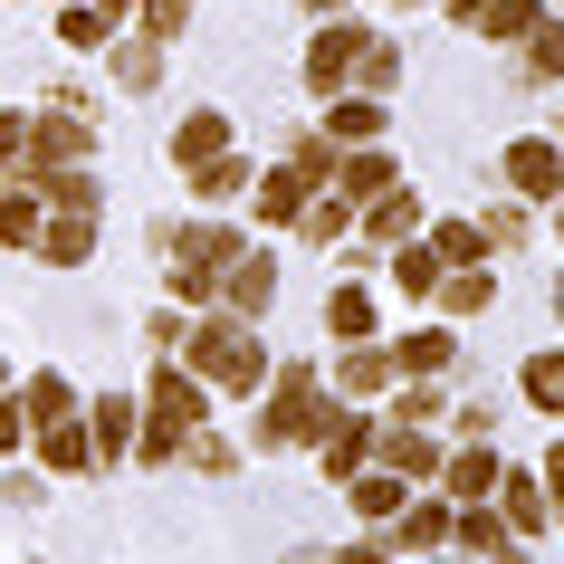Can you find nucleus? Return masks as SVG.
<instances>
[{
  "label": "nucleus",
  "mask_w": 564,
  "mask_h": 564,
  "mask_svg": "<svg viewBox=\"0 0 564 564\" xmlns=\"http://www.w3.org/2000/svg\"><path fill=\"white\" fill-rule=\"evenodd\" d=\"M535 478H545V507H555V517H564V441L545 449V469H535Z\"/></svg>",
  "instance_id": "a18cd8bd"
},
{
  "label": "nucleus",
  "mask_w": 564,
  "mask_h": 564,
  "mask_svg": "<svg viewBox=\"0 0 564 564\" xmlns=\"http://www.w3.org/2000/svg\"><path fill=\"white\" fill-rule=\"evenodd\" d=\"M87 153H96L87 106H48V116L30 124V153H20V163H30V173H48V163H87Z\"/></svg>",
  "instance_id": "423d86ee"
},
{
  "label": "nucleus",
  "mask_w": 564,
  "mask_h": 564,
  "mask_svg": "<svg viewBox=\"0 0 564 564\" xmlns=\"http://www.w3.org/2000/svg\"><path fill=\"white\" fill-rule=\"evenodd\" d=\"M441 364H449V335H441V326H421V335H402L392 373H441Z\"/></svg>",
  "instance_id": "e433bc0d"
},
{
  "label": "nucleus",
  "mask_w": 564,
  "mask_h": 564,
  "mask_svg": "<svg viewBox=\"0 0 564 564\" xmlns=\"http://www.w3.org/2000/svg\"><path fill=\"white\" fill-rule=\"evenodd\" d=\"M39 259L48 268H87L96 259V210H48V220H39Z\"/></svg>",
  "instance_id": "9d476101"
},
{
  "label": "nucleus",
  "mask_w": 564,
  "mask_h": 564,
  "mask_svg": "<svg viewBox=\"0 0 564 564\" xmlns=\"http://www.w3.org/2000/svg\"><path fill=\"white\" fill-rule=\"evenodd\" d=\"M535 20H545V10H535V0H488V10H478L469 30H478V39H498V48H517V39H527Z\"/></svg>",
  "instance_id": "393cba45"
},
{
  "label": "nucleus",
  "mask_w": 564,
  "mask_h": 564,
  "mask_svg": "<svg viewBox=\"0 0 564 564\" xmlns=\"http://www.w3.org/2000/svg\"><path fill=\"white\" fill-rule=\"evenodd\" d=\"M383 134V96H335L326 106V144H373Z\"/></svg>",
  "instance_id": "6ab92c4d"
},
{
  "label": "nucleus",
  "mask_w": 564,
  "mask_h": 564,
  "mask_svg": "<svg viewBox=\"0 0 564 564\" xmlns=\"http://www.w3.org/2000/svg\"><path fill=\"white\" fill-rule=\"evenodd\" d=\"M488 297H498L488 268H449V278H441V306H449V316H488Z\"/></svg>",
  "instance_id": "7c9ffc66"
},
{
  "label": "nucleus",
  "mask_w": 564,
  "mask_h": 564,
  "mask_svg": "<svg viewBox=\"0 0 564 564\" xmlns=\"http://www.w3.org/2000/svg\"><path fill=\"white\" fill-rule=\"evenodd\" d=\"M134 10H144V39H163V48H173V39H182V10H192V0H134Z\"/></svg>",
  "instance_id": "a19ab883"
},
{
  "label": "nucleus",
  "mask_w": 564,
  "mask_h": 564,
  "mask_svg": "<svg viewBox=\"0 0 564 564\" xmlns=\"http://www.w3.org/2000/svg\"><path fill=\"white\" fill-rule=\"evenodd\" d=\"M316 459H326V478H355L364 459H373V431H364L355 412H326L316 421Z\"/></svg>",
  "instance_id": "9b49d317"
},
{
  "label": "nucleus",
  "mask_w": 564,
  "mask_h": 564,
  "mask_svg": "<svg viewBox=\"0 0 564 564\" xmlns=\"http://www.w3.org/2000/svg\"><path fill=\"white\" fill-rule=\"evenodd\" d=\"M478 239H488V249H517V239H527V210H488V230H478Z\"/></svg>",
  "instance_id": "c03bdc74"
},
{
  "label": "nucleus",
  "mask_w": 564,
  "mask_h": 564,
  "mask_svg": "<svg viewBox=\"0 0 564 564\" xmlns=\"http://www.w3.org/2000/svg\"><path fill=\"white\" fill-rule=\"evenodd\" d=\"M364 230L383 239V249H402V239H421V202L392 182V192H373V202H364Z\"/></svg>",
  "instance_id": "2eb2a0df"
},
{
  "label": "nucleus",
  "mask_w": 564,
  "mask_h": 564,
  "mask_svg": "<svg viewBox=\"0 0 564 564\" xmlns=\"http://www.w3.org/2000/svg\"><path fill=\"white\" fill-rule=\"evenodd\" d=\"M364 20H326V30L306 39V87L316 96H345V77H355V58H364Z\"/></svg>",
  "instance_id": "39448f33"
},
{
  "label": "nucleus",
  "mask_w": 564,
  "mask_h": 564,
  "mask_svg": "<svg viewBox=\"0 0 564 564\" xmlns=\"http://www.w3.org/2000/svg\"><path fill=\"white\" fill-rule=\"evenodd\" d=\"M402 373H392V355L364 335V345H345V364H335V392H392Z\"/></svg>",
  "instance_id": "f3484780"
},
{
  "label": "nucleus",
  "mask_w": 564,
  "mask_h": 564,
  "mask_svg": "<svg viewBox=\"0 0 564 564\" xmlns=\"http://www.w3.org/2000/svg\"><path fill=\"white\" fill-rule=\"evenodd\" d=\"M173 288L202 306V297H220V268H182V259H173Z\"/></svg>",
  "instance_id": "37998d69"
},
{
  "label": "nucleus",
  "mask_w": 564,
  "mask_h": 564,
  "mask_svg": "<svg viewBox=\"0 0 564 564\" xmlns=\"http://www.w3.org/2000/svg\"><path fill=\"white\" fill-rule=\"evenodd\" d=\"M441 412H449V392L431 383V373H412V392H402V421L421 431V421H441Z\"/></svg>",
  "instance_id": "ea45409f"
},
{
  "label": "nucleus",
  "mask_w": 564,
  "mask_h": 564,
  "mask_svg": "<svg viewBox=\"0 0 564 564\" xmlns=\"http://www.w3.org/2000/svg\"><path fill=\"white\" fill-rule=\"evenodd\" d=\"M182 355H192V373H202L210 392H259L268 383V345L249 316H210V326L182 335Z\"/></svg>",
  "instance_id": "f257e3e1"
},
{
  "label": "nucleus",
  "mask_w": 564,
  "mask_h": 564,
  "mask_svg": "<svg viewBox=\"0 0 564 564\" xmlns=\"http://www.w3.org/2000/svg\"><path fill=\"white\" fill-rule=\"evenodd\" d=\"M306 10H316V20H335V10H345V0H306Z\"/></svg>",
  "instance_id": "3c124183"
},
{
  "label": "nucleus",
  "mask_w": 564,
  "mask_h": 564,
  "mask_svg": "<svg viewBox=\"0 0 564 564\" xmlns=\"http://www.w3.org/2000/svg\"><path fill=\"white\" fill-rule=\"evenodd\" d=\"M182 449H192V459H202L210 478H230V469H239V449H230V441H210V431H192V441H182Z\"/></svg>",
  "instance_id": "79ce46f5"
},
{
  "label": "nucleus",
  "mask_w": 564,
  "mask_h": 564,
  "mask_svg": "<svg viewBox=\"0 0 564 564\" xmlns=\"http://www.w3.org/2000/svg\"><path fill=\"white\" fill-rule=\"evenodd\" d=\"M555 306H564V278H555Z\"/></svg>",
  "instance_id": "864d4df0"
},
{
  "label": "nucleus",
  "mask_w": 564,
  "mask_h": 564,
  "mask_svg": "<svg viewBox=\"0 0 564 564\" xmlns=\"http://www.w3.org/2000/svg\"><path fill=\"white\" fill-rule=\"evenodd\" d=\"M20 412H30V431L67 421V412H77V392H67V373H30V383H20Z\"/></svg>",
  "instance_id": "5701e85b"
},
{
  "label": "nucleus",
  "mask_w": 564,
  "mask_h": 564,
  "mask_svg": "<svg viewBox=\"0 0 564 564\" xmlns=\"http://www.w3.org/2000/svg\"><path fill=\"white\" fill-rule=\"evenodd\" d=\"M555 230H564V202H555Z\"/></svg>",
  "instance_id": "5fc2aeb1"
},
{
  "label": "nucleus",
  "mask_w": 564,
  "mask_h": 564,
  "mask_svg": "<svg viewBox=\"0 0 564 564\" xmlns=\"http://www.w3.org/2000/svg\"><path fill=\"white\" fill-rule=\"evenodd\" d=\"M335 182H345V202H373V192H392V182H402V163H392V153H373V144H355L345 163H335Z\"/></svg>",
  "instance_id": "dca6fc26"
},
{
  "label": "nucleus",
  "mask_w": 564,
  "mask_h": 564,
  "mask_svg": "<svg viewBox=\"0 0 564 564\" xmlns=\"http://www.w3.org/2000/svg\"><path fill=\"white\" fill-rule=\"evenodd\" d=\"M0 392H10V364H0Z\"/></svg>",
  "instance_id": "603ef678"
},
{
  "label": "nucleus",
  "mask_w": 564,
  "mask_h": 564,
  "mask_svg": "<svg viewBox=\"0 0 564 564\" xmlns=\"http://www.w3.org/2000/svg\"><path fill=\"white\" fill-rule=\"evenodd\" d=\"M192 192H202V202H239V192H249V163H239V153H210V163H192Z\"/></svg>",
  "instance_id": "cd10ccee"
},
{
  "label": "nucleus",
  "mask_w": 564,
  "mask_h": 564,
  "mask_svg": "<svg viewBox=\"0 0 564 564\" xmlns=\"http://www.w3.org/2000/svg\"><path fill=\"white\" fill-rule=\"evenodd\" d=\"M306 192H316V173H306V163H278V173H259V192H249V202H259V220H297Z\"/></svg>",
  "instance_id": "4468645a"
},
{
  "label": "nucleus",
  "mask_w": 564,
  "mask_h": 564,
  "mask_svg": "<svg viewBox=\"0 0 564 564\" xmlns=\"http://www.w3.org/2000/svg\"><path fill=\"white\" fill-rule=\"evenodd\" d=\"M20 441H30V412H20V402H0V459H10Z\"/></svg>",
  "instance_id": "49530a36"
},
{
  "label": "nucleus",
  "mask_w": 564,
  "mask_h": 564,
  "mask_svg": "<svg viewBox=\"0 0 564 564\" xmlns=\"http://www.w3.org/2000/svg\"><path fill=\"white\" fill-rule=\"evenodd\" d=\"M507 192L517 202H564V134H517L507 144Z\"/></svg>",
  "instance_id": "20e7f679"
},
{
  "label": "nucleus",
  "mask_w": 564,
  "mask_h": 564,
  "mask_svg": "<svg viewBox=\"0 0 564 564\" xmlns=\"http://www.w3.org/2000/svg\"><path fill=\"white\" fill-rule=\"evenodd\" d=\"M39 220H48V210H39L30 182H20V192H0V249H39Z\"/></svg>",
  "instance_id": "b1692460"
},
{
  "label": "nucleus",
  "mask_w": 564,
  "mask_h": 564,
  "mask_svg": "<svg viewBox=\"0 0 564 564\" xmlns=\"http://www.w3.org/2000/svg\"><path fill=\"white\" fill-rule=\"evenodd\" d=\"M449 545H459V555H478V564H527V535H507V517H498L488 498L449 517Z\"/></svg>",
  "instance_id": "0eeeda50"
},
{
  "label": "nucleus",
  "mask_w": 564,
  "mask_h": 564,
  "mask_svg": "<svg viewBox=\"0 0 564 564\" xmlns=\"http://www.w3.org/2000/svg\"><path fill=\"white\" fill-rule=\"evenodd\" d=\"M326 564H383V545H335Z\"/></svg>",
  "instance_id": "09e8293b"
},
{
  "label": "nucleus",
  "mask_w": 564,
  "mask_h": 564,
  "mask_svg": "<svg viewBox=\"0 0 564 564\" xmlns=\"http://www.w3.org/2000/svg\"><path fill=\"white\" fill-rule=\"evenodd\" d=\"M326 383H316V364H288V373H268V412H259V441L268 449H297L316 441V421H326Z\"/></svg>",
  "instance_id": "7ed1b4c3"
},
{
  "label": "nucleus",
  "mask_w": 564,
  "mask_h": 564,
  "mask_svg": "<svg viewBox=\"0 0 564 564\" xmlns=\"http://www.w3.org/2000/svg\"><path fill=\"white\" fill-rule=\"evenodd\" d=\"M30 182H39L58 210H96V173H87V163H48V173H30Z\"/></svg>",
  "instance_id": "bb28decb"
},
{
  "label": "nucleus",
  "mask_w": 564,
  "mask_h": 564,
  "mask_svg": "<svg viewBox=\"0 0 564 564\" xmlns=\"http://www.w3.org/2000/svg\"><path fill=\"white\" fill-rule=\"evenodd\" d=\"M345 488H355V507H364V517H402V498H412V478H402V469H383V459H373V469H355Z\"/></svg>",
  "instance_id": "4be33fe9"
},
{
  "label": "nucleus",
  "mask_w": 564,
  "mask_h": 564,
  "mask_svg": "<svg viewBox=\"0 0 564 564\" xmlns=\"http://www.w3.org/2000/svg\"><path fill=\"white\" fill-rule=\"evenodd\" d=\"M58 39H67V48H106L116 20H96V0H58Z\"/></svg>",
  "instance_id": "2f4dec72"
},
{
  "label": "nucleus",
  "mask_w": 564,
  "mask_h": 564,
  "mask_svg": "<svg viewBox=\"0 0 564 564\" xmlns=\"http://www.w3.org/2000/svg\"><path fill=\"white\" fill-rule=\"evenodd\" d=\"M96 459H124V449H134V402H96Z\"/></svg>",
  "instance_id": "473e14b6"
},
{
  "label": "nucleus",
  "mask_w": 564,
  "mask_h": 564,
  "mask_svg": "<svg viewBox=\"0 0 564 564\" xmlns=\"http://www.w3.org/2000/svg\"><path fill=\"white\" fill-rule=\"evenodd\" d=\"M355 87H364V96H392V87H402V48H392V39H364Z\"/></svg>",
  "instance_id": "c85d7f7f"
},
{
  "label": "nucleus",
  "mask_w": 564,
  "mask_h": 564,
  "mask_svg": "<svg viewBox=\"0 0 564 564\" xmlns=\"http://www.w3.org/2000/svg\"><path fill=\"white\" fill-rule=\"evenodd\" d=\"M373 459H383V469H402V478H441V449L421 441L412 421H392V431H373Z\"/></svg>",
  "instance_id": "f8f14e48"
},
{
  "label": "nucleus",
  "mask_w": 564,
  "mask_h": 564,
  "mask_svg": "<svg viewBox=\"0 0 564 564\" xmlns=\"http://www.w3.org/2000/svg\"><path fill=\"white\" fill-rule=\"evenodd\" d=\"M517 383H527L535 412H564V355H527V373H517Z\"/></svg>",
  "instance_id": "f704fd0d"
},
{
  "label": "nucleus",
  "mask_w": 564,
  "mask_h": 564,
  "mask_svg": "<svg viewBox=\"0 0 564 564\" xmlns=\"http://www.w3.org/2000/svg\"><path fill=\"white\" fill-rule=\"evenodd\" d=\"M210 153H230V116H210V106H202V116L173 124V163L192 173V163H210Z\"/></svg>",
  "instance_id": "a211bd4d"
},
{
  "label": "nucleus",
  "mask_w": 564,
  "mask_h": 564,
  "mask_svg": "<svg viewBox=\"0 0 564 564\" xmlns=\"http://www.w3.org/2000/svg\"><path fill=\"white\" fill-rule=\"evenodd\" d=\"M134 412H144L134 449H144V459H173V449L202 431V412H210V402H202V373H192V364H163V373L144 383V402H134Z\"/></svg>",
  "instance_id": "f03ea898"
},
{
  "label": "nucleus",
  "mask_w": 564,
  "mask_h": 564,
  "mask_svg": "<svg viewBox=\"0 0 564 564\" xmlns=\"http://www.w3.org/2000/svg\"><path fill=\"white\" fill-rule=\"evenodd\" d=\"M288 230H306V249H326V239L355 230V202H345V192H306V210L288 220Z\"/></svg>",
  "instance_id": "aec40b11"
},
{
  "label": "nucleus",
  "mask_w": 564,
  "mask_h": 564,
  "mask_svg": "<svg viewBox=\"0 0 564 564\" xmlns=\"http://www.w3.org/2000/svg\"><path fill=\"white\" fill-rule=\"evenodd\" d=\"M478 10H488V0H449V20H459V30H469V20H478Z\"/></svg>",
  "instance_id": "8fccbe9b"
},
{
  "label": "nucleus",
  "mask_w": 564,
  "mask_h": 564,
  "mask_svg": "<svg viewBox=\"0 0 564 564\" xmlns=\"http://www.w3.org/2000/svg\"><path fill=\"white\" fill-rule=\"evenodd\" d=\"M441 488H449L459 507H478L488 488H498V449H488V441H469L459 459H441Z\"/></svg>",
  "instance_id": "ddd939ff"
},
{
  "label": "nucleus",
  "mask_w": 564,
  "mask_h": 564,
  "mask_svg": "<svg viewBox=\"0 0 564 564\" xmlns=\"http://www.w3.org/2000/svg\"><path fill=\"white\" fill-rule=\"evenodd\" d=\"M116 77H124L134 96H144L153 77H163V39H124V48H116Z\"/></svg>",
  "instance_id": "c9c22d12"
},
{
  "label": "nucleus",
  "mask_w": 564,
  "mask_h": 564,
  "mask_svg": "<svg viewBox=\"0 0 564 564\" xmlns=\"http://www.w3.org/2000/svg\"><path fill=\"white\" fill-rule=\"evenodd\" d=\"M326 326L345 335V345H364V335H373V297H364V288H335V306H326Z\"/></svg>",
  "instance_id": "4c0bfd02"
},
{
  "label": "nucleus",
  "mask_w": 564,
  "mask_h": 564,
  "mask_svg": "<svg viewBox=\"0 0 564 564\" xmlns=\"http://www.w3.org/2000/svg\"><path fill=\"white\" fill-rule=\"evenodd\" d=\"M268 297H278V259H268V249H239V259L220 268V306L259 326V316H268Z\"/></svg>",
  "instance_id": "6e6552de"
},
{
  "label": "nucleus",
  "mask_w": 564,
  "mask_h": 564,
  "mask_svg": "<svg viewBox=\"0 0 564 564\" xmlns=\"http://www.w3.org/2000/svg\"><path fill=\"white\" fill-rule=\"evenodd\" d=\"M392 278H402V297H431V288H441V259H431V239H402V249H392Z\"/></svg>",
  "instance_id": "c756f323"
},
{
  "label": "nucleus",
  "mask_w": 564,
  "mask_h": 564,
  "mask_svg": "<svg viewBox=\"0 0 564 564\" xmlns=\"http://www.w3.org/2000/svg\"><path fill=\"white\" fill-rule=\"evenodd\" d=\"M402 545H412V555H441L449 545V507H431V498H402ZM402 545H392V555H402Z\"/></svg>",
  "instance_id": "a878e982"
},
{
  "label": "nucleus",
  "mask_w": 564,
  "mask_h": 564,
  "mask_svg": "<svg viewBox=\"0 0 564 564\" xmlns=\"http://www.w3.org/2000/svg\"><path fill=\"white\" fill-rule=\"evenodd\" d=\"M39 459H48V469H96V431H87L77 412L48 421V431H39Z\"/></svg>",
  "instance_id": "412c9836"
},
{
  "label": "nucleus",
  "mask_w": 564,
  "mask_h": 564,
  "mask_svg": "<svg viewBox=\"0 0 564 564\" xmlns=\"http://www.w3.org/2000/svg\"><path fill=\"white\" fill-rule=\"evenodd\" d=\"M517 48H527V77H564V20H535Z\"/></svg>",
  "instance_id": "72a5a7b5"
},
{
  "label": "nucleus",
  "mask_w": 564,
  "mask_h": 564,
  "mask_svg": "<svg viewBox=\"0 0 564 564\" xmlns=\"http://www.w3.org/2000/svg\"><path fill=\"white\" fill-rule=\"evenodd\" d=\"M488 498H498L507 535H545V527H555V507H545V478H535V469H498Z\"/></svg>",
  "instance_id": "1a4fd4ad"
},
{
  "label": "nucleus",
  "mask_w": 564,
  "mask_h": 564,
  "mask_svg": "<svg viewBox=\"0 0 564 564\" xmlns=\"http://www.w3.org/2000/svg\"><path fill=\"white\" fill-rule=\"evenodd\" d=\"M30 153V116H0V163H20Z\"/></svg>",
  "instance_id": "de8ad7c7"
},
{
  "label": "nucleus",
  "mask_w": 564,
  "mask_h": 564,
  "mask_svg": "<svg viewBox=\"0 0 564 564\" xmlns=\"http://www.w3.org/2000/svg\"><path fill=\"white\" fill-rule=\"evenodd\" d=\"M431 259L441 268H478V220H441V230H431Z\"/></svg>",
  "instance_id": "58836bf2"
}]
</instances>
